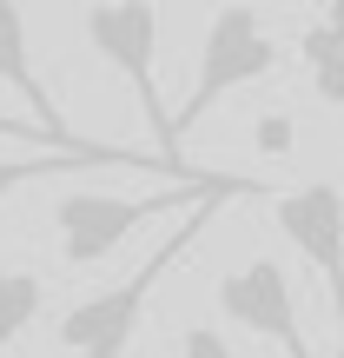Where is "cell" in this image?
Here are the masks:
<instances>
[{"label":"cell","instance_id":"obj_1","mask_svg":"<svg viewBox=\"0 0 344 358\" xmlns=\"http://www.w3.org/2000/svg\"><path fill=\"white\" fill-rule=\"evenodd\" d=\"M252 192H258V179H239V173H232L218 192H205V199L192 206L186 219H179V232H166V239H159L153 252L140 259V272H133V279L106 285V292L80 299V306L66 312V319H60V332H53V345H60V352H73V358H126L133 332H140V319H146V299H153V285L166 279V272H172L186 252H192V239H199V232L218 219V206L252 199Z\"/></svg>","mask_w":344,"mask_h":358},{"label":"cell","instance_id":"obj_2","mask_svg":"<svg viewBox=\"0 0 344 358\" xmlns=\"http://www.w3.org/2000/svg\"><path fill=\"white\" fill-rule=\"evenodd\" d=\"M232 173H205L199 186H166V192H146V199H119V192H60L53 206V232H60V252L66 266H100L113 245H126L146 219H166V213H192L205 192H218Z\"/></svg>","mask_w":344,"mask_h":358},{"label":"cell","instance_id":"obj_3","mask_svg":"<svg viewBox=\"0 0 344 358\" xmlns=\"http://www.w3.org/2000/svg\"><path fill=\"white\" fill-rule=\"evenodd\" d=\"M80 27H87L93 53H100L113 73L133 80L146 133H153V146H159V166H186V159H179V140H172V113H166V100H159V13L153 7H87Z\"/></svg>","mask_w":344,"mask_h":358},{"label":"cell","instance_id":"obj_4","mask_svg":"<svg viewBox=\"0 0 344 358\" xmlns=\"http://www.w3.org/2000/svg\"><path fill=\"white\" fill-rule=\"evenodd\" d=\"M271 66H278V40L265 34V20H258L252 7H225L212 27H205V47H199V80H192L186 106L172 113V133L199 127V120L212 113V106L225 100L232 87H245V80H265Z\"/></svg>","mask_w":344,"mask_h":358},{"label":"cell","instance_id":"obj_5","mask_svg":"<svg viewBox=\"0 0 344 358\" xmlns=\"http://www.w3.org/2000/svg\"><path fill=\"white\" fill-rule=\"evenodd\" d=\"M218 312L245 332L271 338L285 358H311V338L298 325V299H292V279H285L278 259H245L239 272L218 279Z\"/></svg>","mask_w":344,"mask_h":358},{"label":"cell","instance_id":"obj_6","mask_svg":"<svg viewBox=\"0 0 344 358\" xmlns=\"http://www.w3.org/2000/svg\"><path fill=\"white\" fill-rule=\"evenodd\" d=\"M271 213H278V232L318 266L324 292H331V306H338V325H344V199L324 179H311V186L285 192Z\"/></svg>","mask_w":344,"mask_h":358},{"label":"cell","instance_id":"obj_7","mask_svg":"<svg viewBox=\"0 0 344 358\" xmlns=\"http://www.w3.org/2000/svg\"><path fill=\"white\" fill-rule=\"evenodd\" d=\"M0 80H7L27 106H33V133H47L53 146H66V153H93V146H100V140H80V133L66 127V113L53 106V93L40 87L33 53H27V13L7 7V0H0Z\"/></svg>","mask_w":344,"mask_h":358},{"label":"cell","instance_id":"obj_8","mask_svg":"<svg viewBox=\"0 0 344 358\" xmlns=\"http://www.w3.org/2000/svg\"><path fill=\"white\" fill-rule=\"evenodd\" d=\"M80 166H159V159H146V153H100V159H87V153H47V159H0V199H7L13 186H27V179H47V173H80ZM172 179V186H199L205 173H192V166H159Z\"/></svg>","mask_w":344,"mask_h":358},{"label":"cell","instance_id":"obj_9","mask_svg":"<svg viewBox=\"0 0 344 358\" xmlns=\"http://www.w3.org/2000/svg\"><path fill=\"white\" fill-rule=\"evenodd\" d=\"M40 306H47V279L27 272V266H0V358H7V345L40 319Z\"/></svg>","mask_w":344,"mask_h":358},{"label":"cell","instance_id":"obj_10","mask_svg":"<svg viewBox=\"0 0 344 358\" xmlns=\"http://www.w3.org/2000/svg\"><path fill=\"white\" fill-rule=\"evenodd\" d=\"M298 53H305L311 80H318V93H324V106H344V40L324 20H311L305 40H298Z\"/></svg>","mask_w":344,"mask_h":358},{"label":"cell","instance_id":"obj_11","mask_svg":"<svg viewBox=\"0 0 344 358\" xmlns=\"http://www.w3.org/2000/svg\"><path fill=\"white\" fill-rule=\"evenodd\" d=\"M292 146H298L292 113H258V120H252V153H258V159H292Z\"/></svg>","mask_w":344,"mask_h":358},{"label":"cell","instance_id":"obj_12","mask_svg":"<svg viewBox=\"0 0 344 358\" xmlns=\"http://www.w3.org/2000/svg\"><path fill=\"white\" fill-rule=\"evenodd\" d=\"M172 358H232V345H225V332H218V325H192V332L179 338Z\"/></svg>","mask_w":344,"mask_h":358},{"label":"cell","instance_id":"obj_13","mask_svg":"<svg viewBox=\"0 0 344 358\" xmlns=\"http://www.w3.org/2000/svg\"><path fill=\"white\" fill-rule=\"evenodd\" d=\"M0 133H7V140H33V146H47V153H66V146H53L47 133H33V127H20V120H7V113H0ZM93 153H113V146L100 140V146H93Z\"/></svg>","mask_w":344,"mask_h":358},{"label":"cell","instance_id":"obj_14","mask_svg":"<svg viewBox=\"0 0 344 358\" xmlns=\"http://www.w3.org/2000/svg\"><path fill=\"white\" fill-rule=\"evenodd\" d=\"M338 358H344V338H338Z\"/></svg>","mask_w":344,"mask_h":358}]
</instances>
